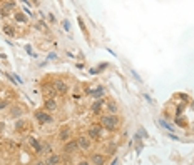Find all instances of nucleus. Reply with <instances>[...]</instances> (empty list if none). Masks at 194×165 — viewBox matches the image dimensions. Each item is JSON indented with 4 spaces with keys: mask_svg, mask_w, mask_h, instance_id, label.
<instances>
[{
    "mask_svg": "<svg viewBox=\"0 0 194 165\" xmlns=\"http://www.w3.org/2000/svg\"><path fill=\"white\" fill-rule=\"evenodd\" d=\"M112 165H117V160H114V162H112Z\"/></svg>",
    "mask_w": 194,
    "mask_h": 165,
    "instance_id": "17",
    "label": "nucleus"
},
{
    "mask_svg": "<svg viewBox=\"0 0 194 165\" xmlns=\"http://www.w3.org/2000/svg\"><path fill=\"white\" fill-rule=\"evenodd\" d=\"M54 89H55V92H60V93H64L65 90H67V85L64 84V82H55V84H54Z\"/></svg>",
    "mask_w": 194,
    "mask_h": 165,
    "instance_id": "6",
    "label": "nucleus"
},
{
    "mask_svg": "<svg viewBox=\"0 0 194 165\" xmlns=\"http://www.w3.org/2000/svg\"><path fill=\"white\" fill-rule=\"evenodd\" d=\"M59 162H60V157L57 155V154H52L50 159H49V162H47V165H57Z\"/></svg>",
    "mask_w": 194,
    "mask_h": 165,
    "instance_id": "9",
    "label": "nucleus"
},
{
    "mask_svg": "<svg viewBox=\"0 0 194 165\" xmlns=\"http://www.w3.org/2000/svg\"><path fill=\"white\" fill-rule=\"evenodd\" d=\"M28 143H30V145L34 147V148H35L37 152H42V147H40V143L37 142V140H35L34 137H30V138H28Z\"/></svg>",
    "mask_w": 194,
    "mask_h": 165,
    "instance_id": "10",
    "label": "nucleus"
},
{
    "mask_svg": "<svg viewBox=\"0 0 194 165\" xmlns=\"http://www.w3.org/2000/svg\"><path fill=\"white\" fill-rule=\"evenodd\" d=\"M45 109H47V110L57 109V100H54V98H49V100L45 102Z\"/></svg>",
    "mask_w": 194,
    "mask_h": 165,
    "instance_id": "8",
    "label": "nucleus"
},
{
    "mask_svg": "<svg viewBox=\"0 0 194 165\" xmlns=\"http://www.w3.org/2000/svg\"><path fill=\"white\" fill-rule=\"evenodd\" d=\"M3 32H5V34L7 35H15V30H14V27H10V25H5V27H3Z\"/></svg>",
    "mask_w": 194,
    "mask_h": 165,
    "instance_id": "11",
    "label": "nucleus"
},
{
    "mask_svg": "<svg viewBox=\"0 0 194 165\" xmlns=\"http://www.w3.org/2000/svg\"><path fill=\"white\" fill-rule=\"evenodd\" d=\"M77 148H79V145H77V140H72V142H67L64 147L65 154H69V152H75Z\"/></svg>",
    "mask_w": 194,
    "mask_h": 165,
    "instance_id": "2",
    "label": "nucleus"
},
{
    "mask_svg": "<svg viewBox=\"0 0 194 165\" xmlns=\"http://www.w3.org/2000/svg\"><path fill=\"white\" fill-rule=\"evenodd\" d=\"M0 129H2V125H0Z\"/></svg>",
    "mask_w": 194,
    "mask_h": 165,
    "instance_id": "20",
    "label": "nucleus"
},
{
    "mask_svg": "<svg viewBox=\"0 0 194 165\" xmlns=\"http://www.w3.org/2000/svg\"><path fill=\"white\" fill-rule=\"evenodd\" d=\"M79 165H87V163H85V162H84V163H79Z\"/></svg>",
    "mask_w": 194,
    "mask_h": 165,
    "instance_id": "19",
    "label": "nucleus"
},
{
    "mask_svg": "<svg viewBox=\"0 0 194 165\" xmlns=\"http://www.w3.org/2000/svg\"><path fill=\"white\" fill-rule=\"evenodd\" d=\"M37 165H47V163H42V162H39V163H37Z\"/></svg>",
    "mask_w": 194,
    "mask_h": 165,
    "instance_id": "18",
    "label": "nucleus"
},
{
    "mask_svg": "<svg viewBox=\"0 0 194 165\" xmlns=\"http://www.w3.org/2000/svg\"><path fill=\"white\" fill-rule=\"evenodd\" d=\"M109 110L110 112H115V110H117V105H115L114 102H109Z\"/></svg>",
    "mask_w": 194,
    "mask_h": 165,
    "instance_id": "14",
    "label": "nucleus"
},
{
    "mask_svg": "<svg viewBox=\"0 0 194 165\" xmlns=\"http://www.w3.org/2000/svg\"><path fill=\"white\" fill-rule=\"evenodd\" d=\"M77 145H79V148H85V150H87L90 147V142H89L87 137H79L77 138Z\"/></svg>",
    "mask_w": 194,
    "mask_h": 165,
    "instance_id": "3",
    "label": "nucleus"
},
{
    "mask_svg": "<svg viewBox=\"0 0 194 165\" xmlns=\"http://www.w3.org/2000/svg\"><path fill=\"white\" fill-rule=\"evenodd\" d=\"M60 138H62V140H67V138H69V129H65L64 132H62V134H60Z\"/></svg>",
    "mask_w": 194,
    "mask_h": 165,
    "instance_id": "13",
    "label": "nucleus"
},
{
    "mask_svg": "<svg viewBox=\"0 0 194 165\" xmlns=\"http://www.w3.org/2000/svg\"><path fill=\"white\" fill-rule=\"evenodd\" d=\"M90 160H92L94 165H104V157L99 155V154H94L92 157H90Z\"/></svg>",
    "mask_w": 194,
    "mask_h": 165,
    "instance_id": "5",
    "label": "nucleus"
},
{
    "mask_svg": "<svg viewBox=\"0 0 194 165\" xmlns=\"http://www.w3.org/2000/svg\"><path fill=\"white\" fill-rule=\"evenodd\" d=\"M89 135L92 138H97L99 135H101V127H97V125H94L92 129H90V132H89Z\"/></svg>",
    "mask_w": 194,
    "mask_h": 165,
    "instance_id": "7",
    "label": "nucleus"
},
{
    "mask_svg": "<svg viewBox=\"0 0 194 165\" xmlns=\"http://www.w3.org/2000/svg\"><path fill=\"white\" fill-rule=\"evenodd\" d=\"M101 105H102V100H97L96 104H94V110H99V109H101Z\"/></svg>",
    "mask_w": 194,
    "mask_h": 165,
    "instance_id": "15",
    "label": "nucleus"
},
{
    "mask_svg": "<svg viewBox=\"0 0 194 165\" xmlns=\"http://www.w3.org/2000/svg\"><path fill=\"white\" fill-rule=\"evenodd\" d=\"M159 123H161V125L164 127V129H167L169 132H172V130H174V127H171V125H169L167 122H164V120H159Z\"/></svg>",
    "mask_w": 194,
    "mask_h": 165,
    "instance_id": "12",
    "label": "nucleus"
},
{
    "mask_svg": "<svg viewBox=\"0 0 194 165\" xmlns=\"http://www.w3.org/2000/svg\"><path fill=\"white\" fill-rule=\"evenodd\" d=\"M35 117L39 118V122H50V115L49 113H45V112H42V110H39V112H35Z\"/></svg>",
    "mask_w": 194,
    "mask_h": 165,
    "instance_id": "4",
    "label": "nucleus"
},
{
    "mask_svg": "<svg viewBox=\"0 0 194 165\" xmlns=\"http://www.w3.org/2000/svg\"><path fill=\"white\" fill-rule=\"evenodd\" d=\"M3 107H7V102H0V109H3Z\"/></svg>",
    "mask_w": 194,
    "mask_h": 165,
    "instance_id": "16",
    "label": "nucleus"
},
{
    "mask_svg": "<svg viewBox=\"0 0 194 165\" xmlns=\"http://www.w3.org/2000/svg\"><path fill=\"white\" fill-rule=\"evenodd\" d=\"M101 125L107 130H114L115 127H117V118H115L114 115H106V117H102Z\"/></svg>",
    "mask_w": 194,
    "mask_h": 165,
    "instance_id": "1",
    "label": "nucleus"
}]
</instances>
